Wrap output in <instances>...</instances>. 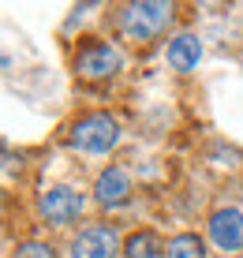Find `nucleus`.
<instances>
[{
	"label": "nucleus",
	"instance_id": "f257e3e1",
	"mask_svg": "<svg viewBox=\"0 0 243 258\" xmlns=\"http://www.w3.org/2000/svg\"><path fill=\"white\" fill-rule=\"evenodd\" d=\"M172 23V4H161V0H142V4H128L120 12V26L124 34L135 41H150L157 38L165 26Z\"/></svg>",
	"mask_w": 243,
	"mask_h": 258
},
{
	"label": "nucleus",
	"instance_id": "f03ea898",
	"mask_svg": "<svg viewBox=\"0 0 243 258\" xmlns=\"http://www.w3.org/2000/svg\"><path fill=\"white\" fill-rule=\"evenodd\" d=\"M120 142V123L105 112H86L71 123V146L83 154H105Z\"/></svg>",
	"mask_w": 243,
	"mask_h": 258
},
{
	"label": "nucleus",
	"instance_id": "7ed1b4c3",
	"mask_svg": "<svg viewBox=\"0 0 243 258\" xmlns=\"http://www.w3.org/2000/svg\"><path fill=\"white\" fill-rule=\"evenodd\" d=\"M75 71H79V79H90V83L112 79L116 71H120V52H116L109 41H86V45L75 52Z\"/></svg>",
	"mask_w": 243,
	"mask_h": 258
},
{
	"label": "nucleus",
	"instance_id": "20e7f679",
	"mask_svg": "<svg viewBox=\"0 0 243 258\" xmlns=\"http://www.w3.org/2000/svg\"><path fill=\"white\" fill-rule=\"evenodd\" d=\"M83 213V195L71 187H52L41 195V217L52 221V225H68Z\"/></svg>",
	"mask_w": 243,
	"mask_h": 258
},
{
	"label": "nucleus",
	"instance_id": "39448f33",
	"mask_svg": "<svg viewBox=\"0 0 243 258\" xmlns=\"http://www.w3.org/2000/svg\"><path fill=\"white\" fill-rule=\"evenodd\" d=\"M210 239L221 251H243V213L239 210H217L210 217Z\"/></svg>",
	"mask_w": 243,
	"mask_h": 258
},
{
	"label": "nucleus",
	"instance_id": "423d86ee",
	"mask_svg": "<svg viewBox=\"0 0 243 258\" xmlns=\"http://www.w3.org/2000/svg\"><path fill=\"white\" fill-rule=\"evenodd\" d=\"M116 228H86L83 236H75V243H71V258H112L116 254Z\"/></svg>",
	"mask_w": 243,
	"mask_h": 258
},
{
	"label": "nucleus",
	"instance_id": "0eeeda50",
	"mask_svg": "<svg viewBox=\"0 0 243 258\" xmlns=\"http://www.w3.org/2000/svg\"><path fill=\"white\" fill-rule=\"evenodd\" d=\"M94 195H97V202H101V206H120V202H128V195H131L128 172H124V168H116V165L105 168V172L97 176Z\"/></svg>",
	"mask_w": 243,
	"mask_h": 258
},
{
	"label": "nucleus",
	"instance_id": "6e6552de",
	"mask_svg": "<svg viewBox=\"0 0 243 258\" xmlns=\"http://www.w3.org/2000/svg\"><path fill=\"white\" fill-rule=\"evenodd\" d=\"M199 56H202V45H199L195 34H179V38H172V45H168V64L176 71H195Z\"/></svg>",
	"mask_w": 243,
	"mask_h": 258
},
{
	"label": "nucleus",
	"instance_id": "1a4fd4ad",
	"mask_svg": "<svg viewBox=\"0 0 243 258\" xmlns=\"http://www.w3.org/2000/svg\"><path fill=\"white\" fill-rule=\"evenodd\" d=\"M128 258H165V243L157 232H135L128 236Z\"/></svg>",
	"mask_w": 243,
	"mask_h": 258
},
{
	"label": "nucleus",
	"instance_id": "9d476101",
	"mask_svg": "<svg viewBox=\"0 0 243 258\" xmlns=\"http://www.w3.org/2000/svg\"><path fill=\"white\" fill-rule=\"evenodd\" d=\"M202 239L199 236H191V232H184V236H176L172 243H168V258H202Z\"/></svg>",
	"mask_w": 243,
	"mask_h": 258
},
{
	"label": "nucleus",
	"instance_id": "9b49d317",
	"mask_svg": "<svg viewBox=\"0 0 243 258\" xmlns=\"http://www.w3.org/2000/svg\"><path fill=\"white\" fill-rule=\"evenodd\" d=\"M15 258H56V254H52L49 243H26V247H19Z\"/></svg>",
	"mask_w": 243,
	"mask_h": 258
}]
</instances>
